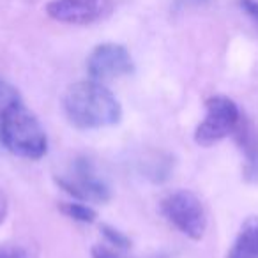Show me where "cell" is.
I'll list each match as a JSON object with an SVG mask.
<instances>
[{
  "label": "cell",
  "mask_w": 258,
  "mask_h": 258,
  "mask_svg": "<svg viewBox=\"0 0 258 258\" xmlns=\"http://www.w3.org/2000/svg\"><path fill=\"white\" fill-rule=\"evenodd\" d=\"M235 140L244 154V177L247 180H258V129L251 122L240 120L235 129Z\"/></svg>",
  "instance_id": "ba28073f"
},
{
  "label": "cell",
  "mask_w": 258,
  "mask_h": 258,
  "mask_svg": "<svg viewBox=\"0 0 258 258\" xmlns=\"http://www.w3.org/2000/svg\"><path fill=\"white\" fill-rule=\"evenodd\" d=\"M0 142L11 154L23 159H41L48 151V137L39 118L22 99L0 115Z\"/></svg>",
  "instance_id": "7a4b0ae2"
},
{
  "label": "cell",
  "mask_w": 258,
  "mask_h": 258,
  "mask_svg": "<svg viewBox=\"0 0 258 258\" xmlns=\"http://www.w3.org/2000/svg\"><path fill=\"white\" fill-rule=\"evenodd\" d=\"M101 232L106 237V240L115 246V249H129L131 247V240H129L127 235H124L122 232H118L117 228L110 225H101Z\"/></svg>",
  "instance_id": "7c38bea8"
},
{
  "label": "cell",
  "mask_w": 258,
  "mask_h": 258,
  "mask_svg": "<svg viewBox=\"0 0 258 258\" xmlns=\"http://www.w3.org/2000/svg\"><path fill=\"white\" fill-rule=\"evenodd\" d=\"M0 258H39V249L30 242L0 244Z\"/></svg>",
  "instance_id": "8fae6325"
},
{
  "label": "cell",
  "mask_w": 258,
  "mask_h": 258,
  "mask_svg": "<svg viewBox=\"0 0 258 258\" xmlns=\"http://www.w3.org/2000/svg\"><path fill=\"white\" fill-rule=\"evenodd\" d=\"M242 120L235 101L226 96H212L205 101V117L195 131V142L202 147H211L235 133Z\"/></svg>",
  "instance_id": "277c9868"
},
{
  "label": "cell",
  "mask_w": 258,
  "mask_h": 258,
  "mask_svg": "<svg viewBox=\"0 0 258 258\" xmlns=\"http://www.w3.org/2000/svg\"><path fill=\"white\" fill-rule=\"evenodd\" d=\"M207 0H173V8L182 11V9H187V8H197V6H202L205 4Z\"/></svg>",
  "instance_id": "9a60e30c"
},
{
  "label": "cell",
  "mask_w": 258,
  "mask_h": 258,
  "mask_svg": "<svg viewBox=\"0 0 258 258\" xmlns=\"http://www.w3.org/2000/svg\"><path fill=\"white\" fill-rule=\"evenodd\" d=\"M68 120L78 129H101L122 118V106L104 83L87 80L71 85L64 94Z\"/></svg>",
  "instance_id": "6da1fadb"
},
{
  "label": "cell",
  "mask_w": 258,
  "mask_h": 258,
  "mask_svg": "<svg viewBox=\"0 0 258 258\" xmlns=\"http://www.w3.org/2000/svg\"><path fill=\"white\" fill-rule=\"evenodd\" d=\"M58 211H60L66 218L73 219V221H78V223H94L97 218L96 211H94L89 204H83V202H62V204L58 205Z\"/></svg>",
  "instance_id": "30bf717a"
},
{
  "label": "cell",
  "mask_w": 258,
  "mask_h": 258,
  "mask_svg": "<svg viewBox=\"0 0 258 258\" xmlns=\"http://www.w3.org/2000/svg\"><path fill=\"white\" fill-rule=\"evenodd\" d=\"M57 184L83 204H97L103 205L111 200V189L103 177L97 175L96 166L90 159L80 158L71 165L69 172L64 175H58Z\"/></svg>",
  "instance_id": "5b68a950"
},
{
  "label": "cell",
  "mask_w": 258,
  "mask_h": 258,
  "mask_svg": "<svg viewBox=\"0 0 258 258\" xmlns=\"http://www.w3.org/2000/svg\"><path fill=\"white\" fill-rule=\"evenodd\" d=\"M240 8L258 25V2H254V0H240Z\"/></svg>",
  "instance_id": "5bb4252c"
},
{
  "label": "cell",
  "mask_w": 258,
  "mask_h": 258,
  "mask_svg": "<svg viewBox=\"0 0 258 258\" xmlns=\"http://www.w3.org/2000/svg\"><path fill=\"white\" fill-rule=\"evenodd\" d=\"M111 11V0H50L46 15L58 23L90 25Z\"/></svg>",
  "instance_id": "52a82bcc"
},
{
  "label": "cell",
  "mask_w": 258,
  "mask_h": 258,
  "mask_svg": "<svg viewBox=\"0 0 258 258\" xmlns=\"http://www.w3.org/2000/svg\"><path fill=\"white\" fill-rule=\"evenodd\" d=\"M161 212L180 233L200 240L207 230V212L202 200L189 189H177L161 202Z\"/></svg>",
  "instance_id": "3957f363"
},
{
  "label": "cell",
  "mask_w": 258,
  "mask_h": 258,
  "mask_svg": "<svg viewBox=\"0 0 258 258\" xmlns=\"http://www.w3.org/2000/svg\"><path fill=\"white\" fill-rule=\"evenodd\" d=\"M90 254L92 258H124L117 249H110L106 246H94Z\"/></svg>",
  "instance_id": "4fadbf2b"
},
{
  "label": "cell",
  "mask_w": 258,
  "mask_h": 258,
  "mask_svg": "<svg viewBox=\"0 0 258 258\" xmlns=\"http://www.w3.org/2000/svg\"><path fill=\"white\" fill-rule=\"evenodd\" d=\"M8 211H9V204H8V197H6L4 191H0V225L6 221L8 218Z\"/></svg>",
  "instance_id": "2e32d148"
},
{
  "label": "cell",
  "mask_w": 258,
  "mask_h": 258,
  "mask_svg": "<svg viewBox=\"0 0 258 258\" xmlns=\"http://www.w3.org/2000/svg\"><path fill=\"white\" fill-rule=\"evenodd\" d=\"M133 58L122 44L104 43L92 50L87 60L89 75L96 82H110L133 73Z\"/></svg>",
  "instance_id": "8992f818"
},
{
  "label": "cell",
  "mask_w": 258,
  "mask_h": 258,
  "mask_svg": "<svg viewBox=\"0 0 258 258\" xmlns=\"http://www.w3.org/2000/svg\"><path fill=\"white\" fill-rule=\"evenodd\" d=\"M232 247L240 254L258 258V216H251L242 223Z\"/></svg>",
  "instance_id": "9c48e42d"
}]
</instances>
